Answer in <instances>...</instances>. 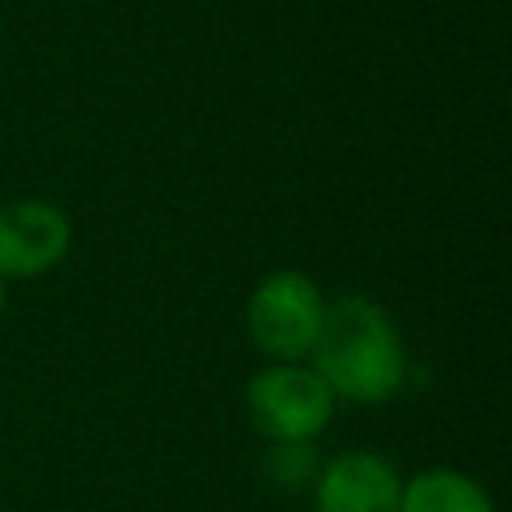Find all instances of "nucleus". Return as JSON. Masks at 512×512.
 <instances>
[{
	"label": "nucleus",
	"instance_id": "f03ea898",
	"mask_svg": "<svg viewBox=\"0 0 512 512\" xmlns=\"http://www.w3.org/2000/svg\"><path fill=\"white\" fill-rule=\"evenodd\" d=\"M244 412L264 444H316L336 416V396L308 360H264L244 384Z\"/></svg>",
	"mask_w": 512,
	"mask_h": 512
},
{
	"label": "nucleus",
	"instance_id": "20e7f679",
	"mask_svg": "<svg viewBox=\"0 0 512 512\" xmlns=\"http://www.w3.org/2000/svg\"><path fill=\"white\" fill-rule=\"evenodd\" d=\"M72 248V220L56 200L20 196L0 204V280L48 276Z\"/></svg>",
	"mask_w": 512,
	"mask_h": 512
},
{
	"label": "nucleus",
	"instance_id": "0eeeda50",
	"mask_svg": "<svg viewBox=\"0 0 512 512\" xmlns=\"http://www.w3.org/2000/svg\"><path fill=\"white\" fill-rule=\"evenodd\" d=\"M320 464H324V460L316 456V444H268L264 476H268L276 488L296 492V488H312Z\"/></svg>",
	"mask_w": 512,
	"mask_h": 512
},
{
	"label": "nucleus",
	"instance_id": "39448f33",
	"mask_svg": "<svg viewBox=\"0 0 512 512\" xmlns=\"http://www.w3.org/2000/svg\"><path fill=\"white\" fill-rule=\"evenodd\" d=\"M404 476L372 448H348L320 464L312 480V512H400Z\"/></svg>",
	"mask_w": 512,
	"mask_h": 512
},
{
	"label": "nucleus",
	"instance_id": "423d86ee",
	"mask_svg": "<svg viewBox=\"0 0 512 512\" xmlns=\"http://www.w3.org/2000/svg\"><path fill=\"white\" fill-rule=\"evenodd\" d=\"M400 512H496V500L476 476L448 464H432L404 480Z\"/></svg>",
	"mask_w": 512,
	"mask_h": 512
},
{
	"label": "nucleus",
	"instance_id": "6e6552de",
	"mask_svg": "<svg viewBox=\"0 0 512 512\" xmlns=\"http://www.w3.org/2000/svg\"><path fill=\"white\" fill-rule=\"evenodd\" d=\"M4 304H8V284L0 280V312H4Z\"/></svg>",
	"mask_w": 512,
	"mask_h": 512
},
{
	"label": "nucleus",
	"instance_id": "7ed1b4c3",
	"mask_svg": "<svg viewBox=\"0 0 512 512\" xmlns=\"http://www.w3.org/2000/svg\"><path fill=\"white\" fill-rule=\"evenodd\" d=\"M328 296L300 268H272L244 304V332L264 360L300 364L312 356Z\"/></svg>",
	"mask_w": 512,
	"mask_h": 512
},
{
	"label": "nucleus",
	"instance_id": "f257e3e1",
	"mask_svg": "<svg viewBox=\"0 0 512 512\" xmlns=\"http://www.w3.org/2000/svg\"><path fill=\"white\" fill-rule=\"evenodd\" d=\"M328 392L360 408L388 404L408 384V344L396 320L372 296H336L328 300L316 348L308 356Z\"/></svg>",
	"mask_w": 512,
	"mask_h": 512
}]
</instances>
